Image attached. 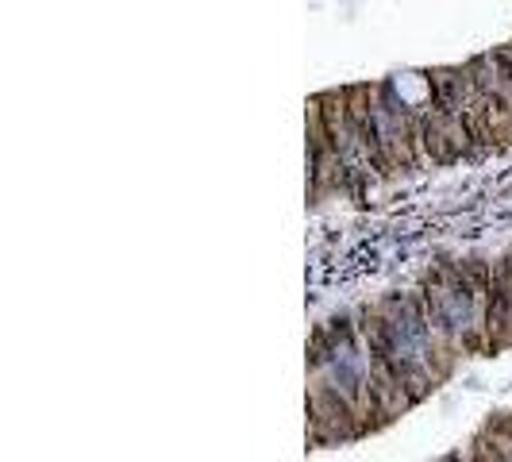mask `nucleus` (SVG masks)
Listing matches in <instances>:
<instances>
[{
  "instance_id": "obj_1",
  "label": "nucleus",
  "mask_w": 512,
  "mask_h": 462,
  "mask_svg": "<svg viewBox=\"0 0 512 462\" xmlns=\"http://www.w3.org/2000/svg\"><path fill=\"white\" fill-rule=\"evenodd\" d=\"M308 436H312L316 447L351 443V439L366 436V432H362L359 405H355L335 382L312 385V393H308Z\"/></svg>"
},
{
  "instance_id": "obj_2",
  "label": "nucleus",
  "mask_w": 512,
  "mask_h": 462,
  "mask_svg": "<svg viewBox=\"0 0 512 462\" xmlns=\"http://www.w3.org/2000/svg\"><path fill=\"white\" fill-rule=\"evenodd\" d=\"M424 85H428V104L439 108V112H462L474 101V81L466 74V66H455V70H428L424 74Z\"/></svg>"
}]
</instances>
